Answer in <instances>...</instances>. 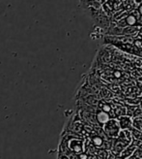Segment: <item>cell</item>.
Returning a JSON list of instances; mask_svg holds the SVG:
<instances>
[{"mask_svg":"<svg viewBox=\"0 0 142 159\" xmlns=\"http://www.w3.org/2000/svg\"><path fill=\"white\" fill-rule=\"evenodd\" d=\"M92 141H93V144H94L95 146H97V147H100V146H101V144H102V139H101V137H99V136L94 137Z\"/></svg>","mask_w":142,"mask_h":159,"instance_id":"obj_3","label":"cell"},{"mask_svg":"<svg viewBox=\"0 0 142 159\" xmlns=\"http://www.w3.org/2000/svg\"><path fill=\"white\" fill-rule=\"evenodd\" d=\"M97 119L100 123H106L109 120V116L105 111H102L97 115Z\"/></svg>","mask_w":142,"mask_h":159,"instance_id":"obj_2","label":"cell"},{"mask_svg":"<svg viewBox=\"0 0 142 159\" xmlns=\"http://www.w3.org/2000/svg\"><path fill=\"white\" fill-rule=\"evenodd\" d=\"M139 13H140V14L142 15V5H141V6L139 7Z\"/></svg>","mask_w":142,"mask_h":159,"instance_id":"obj_6","label":"cell"},{"mask_svg":"<svg viewBox=\"0 0 142 159\" xmlns=\"http://www.w3.org/2000/svg\"><path fill=\"white\" fill-rule=\"evenodd\" d=\"M105 130L109 136H117L119 133V124L115 120H110L106 122Z\"/></svg>","mask_w":142,"mask_h":159,"instance_id":"obj_1","label":"cell"},{"mask_svg":"<svg viewBox=\"0 0 142 159\" xmlns=\"http://www.w3.org/2000/svg\"><path fill=\"white\" fill-rule=\"evenodd\" d=\"M115 76L116 77H120L121 76V73L120 72H115Z\"/></svg>","mask_w":142,"mask_h":159,"instance_id":"obj_5","label":"cell"},{"mask_svg":"<svg viewBox=\"0 0 142 159\" xmlns=\"http://www.w3.org/2000/svg\"><path fill=\"white\" fill-rule=\"evenodd\" d=\"M136 20L135 17H133V16H129V17L127 18V23L129 25H136Z\"/></svg>","mask_w":142,"mask_h":159,"instance_id":"obj_4","label":"cell"}]
</instances>
